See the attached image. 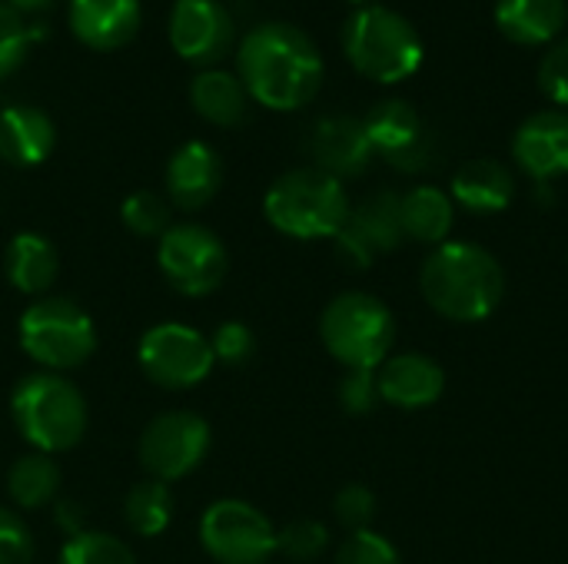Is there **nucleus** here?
Returning a JSON list of instances; mask_svg holds the SVG:
<instances>
[{
    "label": "nucleus",
    "instance_id": "f257e3e1",
    "mask_svg": "<svg viewBox=\"0 0 568 564\" xmlns=\"http://www.w3.org/2000/svg\"><path fill=\"white\" fill-rule=\"evenodd\" d=\"M240 83L250 100L270 110H300L323 86V53L313 37L293 23H260L253 27L236 53Z\"/></svg>",
    "mask_w": 568,
    "mask_h": 564
},
{
    "label": "nucleus",
    "instance_id": "f03ea898",
    "mask_svg": "<svg viewBox=\"0 0 568 564\" xmlns=\"http://www.w3.org/2000/svg\"><path fill=\"white\" fill-rule=\"evenodd\" d=\"M419 289L433 312L449 322H483L506 296L503 263L479 243L446 239L419 269Z\"/></svg>",
    "mask_w": 568,
    "mask_h": 564
},
{
    "label": "nucleus",
    "instance_id": "7ed1b4c3",
    "mask_svg": "<svg viewBox=\"0 0 568 564\" xmlns=\"http://www.w3.org/2000/svg\"><path fill=\"white\" fill-rule=\"evenodd\" d=\"M10 419L33 452H70L87 435V399L67 376L30 372L13 386Z\"/></svg>",
    "mask_w": 568,
    "mask_h": 564
},
{
    "label": "nucleus",
    "instance_id": "20e7f679",
    "mask_svg": "<svg viewBox=\"0 0 568 564\" xmlns=\"http://www.w3.org/2000/svg\"><path fill=\"white\" fill-rule=\"evenodd\" d=\"M349 209L343 183L316 166L283 173L263 199L270 226L293 239H333L346 226Z\"/></svg>",
    "mask_w": 568,
    "mask_h": 564
},
{
    "label": "nucleus",
    "instance_id": "39448f33",
    "mask_svg": "<svg viewBox=\"0 0 568 564\" xmlns=\"http://www.w3.org/2000/svg\"><path fill=\"white\" fill-rule=\"evenodd\" d=\"M346 60L376 83H403L423 66V37L396 10L373 3L359 7L343 27Z\"/></svg>",
    "mask_w": 568,
    "mask_h": 564
},
{
    "label": "nucleus",
    "instance_id": "423d86ee",
    "mask_svg": "<svg viewBox=\"0 0 568 564\" xmlns=\"http://www.w3.org/2000/svg\"><path fill=\"white\" fill-rule=\"evenodd\" d=\"M320 339L343 369H379L393 356L396 319L373 293H339L320 316Z\"/></svg>",
    "mask_w": 568,
    "mask_h": 564
},
{
    "label": "nucleus",
    "instance_id": "0eeeda50",
    "mask_svg": "<svg viewBox=\"0 0 568 564\" xmlns=\"http://www.w3.org/2000/svg\"><path fill=\"white\" fill-rule=\"evenodd\" d=\"M20 349L43 366V372H73L97 352V326L90 312L63 296H40L17 322Z\"/></svg>",
    "mask_w": 568,
    "mask_h": 564
},
{
    "label": "nucleus",
    "instance_id": "6e6552de",
    "mask_svg": "<svg viewBox=\"0 0 568 564\" xmlns=\"http://www.w3.org/2000/svg\"><path fill=\"white\" fill-rule=\"evenodd\" d=\"M156 263H160L163 279L190 299H200V296H210L213 289H220V283L226 279V269H230L223 239L200 223L170 226L160 236Z\"/></svg>",
    "mask_w": 568,
    "mask_h": 564
},
{
    "label": "nucleus",
    "instance_id": "1a4fd4ad",
    "mask_svg": "<svg viewBox=\"0 0 568 564\" xmlns=\"http://www.w3.org/2000/svg\"><path fill=\"white\" fill-rule=\"evenodd\" d=\"M136 362L143 376L170 392H183L200 386L213 372V346L203 332L183 322H160L143 332Z\"/></svg>",
    "mask_w": 568,
    "mask_h": 564
},
{
    "label": "nucleus",
    "instance_id": "9d476101",
    "mask_svg": "<svg viewBox=\"0 0 568 564\" xmlns=\"http://www.w3.org/2000/svg\"><path fill=\"white\" fill-rule=\"evenodd\" d=\"M200 542L216 564H266L276 555L273 522L240 499H220L203 512Z\"/></svg>",
    "mask_w": 568,
    "mask_h": 564
},
{
    "label": "nucleus",
    "instance_id": "9b49d317",
    "mask_svg": "<svg viewBox=\"0 0 568 564\" xmlns=\"http://www.w3.org/2000/svg\"><path fill=\"white\" fill-rule=\"evenodd\" d=\"M213 432L196 412H163L140 435V465L156 482H176L196 472L210 452Z\"/></svg>",
    "mask_w": 568,
    "mask_h": 564
},
{
    "label": "nucleus",
    "instance_id": "f8f14e48",
    "mask_svg": "<svg viewBox=\"0 0 568 564\" xmlns=\"http://www.w3.org/2000/svg\"><path fill=\"white\" fill-rule=\"evenodd\" d=\"M233 43V17L220 0H176L170 10V47L193 66H216Z\"/></svg>",
    "mask_w": 568,
    "mask_h": 564
},
{
    "label": "nucleus",
    "instance_id": "ddd939ff",
    "mask_svg": "<svg viewBox=\"0 0 568 564\" xmlns=\"http://www.w3.org/2000/svg\"><path fill=\"white\" fill-rule=\"evenodd\" d=\"M373 153L386 156L396 170H423L429 160V140L419 110L406 100H383L363 116Z\"/></svg>",
    "mask_w": 568,
    "mask_h": 564
},
{
    "label": "nucleus",
    "instance_id": "4468645a",
    "mask_svg": "<svg viewBox=\"0 0 568 564\" xmlns=\"http://www.w3.org/2000/svg\"><path fill=\"white\" fill-rule=\"evenodd\" d=\"M379 399L403 412H419L439 402L446 392L443 366L426 352H396L376 369Z\"/></svg>",
    "mask_w": 568,
    "mask_h": 564
},
{
    "label": "nucleus",
    "instance_id": "2eb2a0df",
    "mask_svg": "<svg viewBox=\"0 0 568 564\" xmlns=\"http://www.w3.org/2000/svg\"><path fill=\"white\" fill-rule=\"evenodd\" d=\"M306 146H310L313 166L336 176L339 183L349 180V176H359L369 166V160L376 156L363 120L346 116V113L316 120L313 130H310Z\"/></svg>",
    "mask_w": 568,
    "mask_h": 564
},
{
    "label": "nucleus",
    "instance_id": "dca6fc26",
    "mask_svg": "<svg viewBox=\"0 0 568 564\" xmlns=\"http://www.w3.org/2000/svg\"><path fill=\"white\" fill-rule=\"evenodd\" d=\"M513 156L536 183H552L568 173V113L539 110L513 136Z\"/></svg>",
    "mask_w": 568,
    "mask_h": 564
},
{
    "label": "nucleus",
    "instance_id": "f3484780",
    "mask_svg": "<svg viewBox=\"0 0 568 564\" xmlns=\"http://www.w3.org/2000/svg\"><path fill=\"white\" fill-rule=\"evenodd\" d=\"M140 0H70V33L90 50H120L140 30Z\"/></svg>",
    "mask_w": 568,
    "mask_h": 564
},
{
    "label": "nucleus",
    "instance_id": "a211bd4d",
    "mask_svg": "<svg viewBox=\"0 0 568 564\" xmlns=\"http://www.w3.org/2000/svg\"><path fill=\"white\" fill-rule=\"evenodd\" d=\"M223 186V163L203 140H190L173 150L166 163V196L180 209H203Z\"/></svg>",
    "mask_w": 568,
    "mask_h": 564
},
{
    "label": "nucleus",
    "instance_id": "6ab92c4d",
    "mask_svg": "<svg viewBox=\"0 0 568 564\" xmlns=\"http://www.w3.org/2000/svg\"><path fill=\"white\" fill-rule=\"evenodd\" d=\"M453 203L469 209V213H479V216H493V213H503L513 206L516 199V176L506 163L499 160H489V156H479V160H469L456 170L453 176Z\"/></svg>",
    "mask_w": 568,
    "mask_h": 564
},
{
    "label": "nucleus",
    "instance_id": "aec40b11",
    "mask_svg": "<svg viewBox=\"0 0 568 564\" xmlns=\"http://www.w3.org/2000/svg\"><path fill=\"white\" fill-rule=\"evenodd\" d=\"M57 143L53 120L40 106L13 103L0 110V156L10 166H40Z\"/></svg>",
    "mask_w": 568,
    "mask_h": 564
},
{
    "label": "nucleus",
    "instance_id": "412c9836",
    "mask_svg": "<svg viewBox=\"0 0 568 564\" xmlns=\"http://www.w3.org/2000/svg\"><path fill=\"white\" fill-rule=\"evenodd\" d=\"M566 23V0H496V27L513 43H552Z\"/></svg>",
    "mask_w": 568,
    "mask_h": 564
},
{
    "label": "nucleus",
    "instance_id": "4be33fe9",
    "mask_svg": "<svg viewBox=\"0 0 568 564\" xmlns=\"http://www.w3.org/2000/svg\"><path fill=\"white\" fill-rule=\"evenodd\" d=\"M60 269V256L43 233H17L3 253V273L17 293L43 296Z\"/></svg>",
    "mask_w": 568,
    "mask_h": 564
},
{
    "label": "nucleus",
    "instance_id": "5701e85b",
    "mask_svg": "<svg viewBox=\"0 0 568 564\" xmlns=\"http://www.w3.org/2000/svg\"><path fill=\"white\" fill-rule=\"evenodd\" d=\"M399 213H403V233L406 239L439 246L449 239L456 223V203L439 186H413L409 193H399Z\"/></svg>",
    "mask_w": 568,
    "mask_h": 564
},
{
    "label": "nucleus",
    "instance_id": "b1692460",
    "mask_svg": "<svg viewBox=\"0 0 568 564\" xmlns=\"http://www.w3.org/2000/svg\"><path fill=\"white\" fill-rule=\"evenodd\" d=\"M346 229L373 253H393L403 246L406 233H403V213H399V193L393 189H376L369 193L359 206L349 209Z\"/></svg>",
    "mask_w": 568,
    "mask_h": 564
},
{
    "label": "nucleus",
    "instance_id": "393cba45",
    "mask_svg": "<svg viewBox=\"0 0 568 564\" xmlns=\"http://www.w3.org/2000/svg\"><path fill=\"white\" fill-rule=\"evenodd\" d=\"M190 103L206 123L236 126V123L246 120L250 93H246V86L240 83L236 73L220 70V66H206L190 83Z\"/></svg>",
    "mask_w": 568,
    "mask_h": 564
},
{
    "label": "nucleus",
    "instance_id": "a878e982",
    "mask_svg": "<svg viewBox=\"0 0 568 564\" xmlns=\"http://www.w3.org/2000/svg\"><path fill=\"white\" fill-rule=\"evenodd\" d=\"M7 492L13 505L23 512L47 509L60 492V465L53 462V455L43 452L20 455L7 472Z\"/></svg>",
    "mask_w": 568,
    "mask_h": 564
},
{
    "label": "nucleus",
    "instance_id": "bb28decb",
    "mask_svg": "<svg viewBox=\"0 0 568 564\" xmlns=\"http://www.w3.org/2000/svg\"><path fill=\"white\" fill-rule=\"evenodd\" d=\"M123 519H126V529L136 532L140 539L163 535L170 529V522H173V492H170V485L156 482V479L136 482L123 499Z\"/></svg>",
    "mask_w": 568,
    "mask_h": 564
},
{
    "label": "nucleus",
    "instance_id": "cd10ccee",
    "mask_svg": "<svg viewBox=\"0 0 568 564\" xmlns=\"http://www.w3.org/2000/svg\"><path fill=\"white\" fill-rule=\"evenodd\" d=\"M60 564H136L126 542L106 532H77L60 548Z\"/></svg>",
    "mask_w": 568,
    "mask_h": 564
},
{
    "label": "nucleus",
    "instance_id": "c85d7f7f",
    "mask_svg": "<svg viewBox=\"0 0 568 564\" xmlns=\"http://www.w3.org/2000/svg\"><path fill=\"white\" fill-rule=\"evenodd\" d=\"M120 219L133 236L153 239V236H163L170 229V203L153 189H136L123 199Z\"/></svg>",
    "mask_w": 568,
    "mask_h": 564
},
{
    "label": "nucleus",
    "instance_id": "c756f323",
    "mask_svg": "<svg viewBox=\"0 0 568 564\" xmlns=\"http://www.w3.org/2000/svg\"><path fill=\"white\" fill-rule=\"evenodd\" d=\"M329 548V529L316 519H296L276 532V552L290 562H313Z\"/></svg>",
    "mask_w": 568,
    "mask_h": 564
},
{
    "label": "nucleus",
    "instance_id": "7c9ffc66",
    "mask_svg": "<svg viewBox=\"0 0 568 564\" xmlns=\"http://www.w3.org/2000/svg\"><path fill=\"white\" fill-rule=\"evenodd\" d=\"M30 43V20H23L13 7H7V0H0V80H7L27 60Z\"/></svg>",
    "mask_w": 568,
    "mask_h": 564
},
{
    "label": "nucleus",
    "instance_id": "2f4dec72",
    "mask_svg": "<svg viewBox=\"0 0 568 564\" xmlns=\"http://www.w3.org/2000/svg\"><path fill=\"white\" fill-rule=\"evenodd\" d=\"M336 564H403L399 562V552L396 545L373 532V529H363V532H349L346 542L339 545L336 552Z\"/></svg>",
    "mask_w": 568,
    "mask_h": 564
},
{
    "label": "nucleus",
    "instance_id": "473e14b6",
    "mask_svg": "<svg viewBox=\"0 0 568 564\" xmlns=\"http://www.w3.org/2000/svg\"><path fill=\"white\" fill-rule=\"evenodd\" d=\"M210 346H213V359L223 362V366H230V369H240V366H246L256 356V336H253V329L246 322H236V319L223 322L213 332Z\"/></svg>",
    "mask_w": 568,
    "mask_h": 564
},
{
    "label": "nucleus",
    "instance_id": "72a5a7b5",
    "mask_svg": "<svg viewBox=\"0 0 568 564\" xmlns=\"http://www.w3.org/2000/svg\"><path fill=\"white\" fill-rule=\"evenodd\" d=\"M333 515H336V522H339L343 529L363 532V529H369L373 519H376V495H373L366 485L353 482V485H346V489L336 492V499H333Z\"/></svg>",
    "mask_w": 568,
    "mask_h": 564
},
{
    "label": "nucleus",
    "instance_id": "f704fd0d",
    "mask_svg": "<svg viewBox=\"0 0 568 564\" xmlns=\"http://www.w3.org/2000/svg\"><path fill=\"white\" fill-rule=\"evenodd\" d=\"M379 382H376V369H346V376L339 379V406L349 416H369L379 406Z\"/></svg>",
    "mask_w": 568,
    "mask_h": 564
},
{
    "label": "nucleus",
    "instance_id": "c9c22d12",
    "mask_svg": "<svg viewBox=\"0 0 568 564\" xmlns=\"http://www.w3.org/2000/svg\"><path fill=\"white\" fill-rule=\"evenodd\" d=\"M0 564H33V535L13 509H0Z\"/></svg>",
    "mask_w": 568,
    "mask_h": 564
},
{
    "label": "nucleus",
    "instance_id": "e433bc0d",
    "mask_svg": "<svg viewBox=\"0 0 568 564\" xmlns=\"http://www.w3.org/2000/svg\"><path fill=\"white\" fill-rule=\"evenodd\" d=\"M539 90H542L552 103L568 106V37L556 40V43L546 50V57H542V63H539Z\"/></svg>",
    "mask_w": 568,
    "mask_h": 564
},
{
    "label": "nucleus",
    "instance_id": "4c0bfd02",
    "mask_svg": "<svg viewBox=\"0 0 568 564\" xmlns=\"http://www.w3.org/2000/svg\"><path fill=\"white\" fill-rule=\"evenodd\" d=\"M53 0H7V7H13L23 20H33L37 13H47Z\"/></svg>",
    "mask_w": 568,
    "mask_h": 564
},
{
    "label": "nucleus",
    "instance_id": "58836bf2",
    "mask_svg": "<svg viewBox=\"0 0 568 564\" xmlns=\"http://www.w3.org/2000/svg\"><path fill=\"white\" fill-rule=\"evenodd\" d=\"M349 3H356V10H359V7H373L376 0H349Z\"/></svg>",
    "mask_w": 568,
    "mask_h": 564
}]
</instances>
